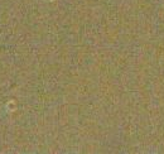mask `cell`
Returning a JSON list of instances; mask_svg holds the SVG:
<instances>
[]
</instances>
